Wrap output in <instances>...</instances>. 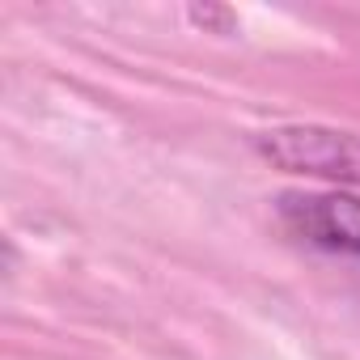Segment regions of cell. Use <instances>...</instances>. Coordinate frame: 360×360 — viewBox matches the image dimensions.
<instances>
[{"label": "cell", "instance_id": "1", "mask_svg": "<svg viewBox=\"0 0 360 360\" xmlns=\"http://www.w3.org/2000/svg\"><path fill=\"white\" fill-rule=\"evenodd\" d=\"M259 157L284 174H309L326 183L360 187V136L322 123H284L255 136Z\"/></svg>", "mask_w": 360, "mask_h": 360}, {"label": "cell", "instance_id": "2", "mask_svg": "<svg viewBox=\"0 0 360 360\" xmlns=\"http://www.w3.org/2000/svg\"><path fill=\"white\" fill-rule=\"evenodd\" d=\"M280 221L288 233H297L301 242L326 250V255H343L360 263V195H343V191H288L276 204Z\"/></svg>", "mask_w": 360, "mask_h": 360}]
</instances>
